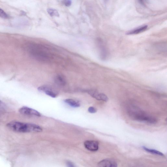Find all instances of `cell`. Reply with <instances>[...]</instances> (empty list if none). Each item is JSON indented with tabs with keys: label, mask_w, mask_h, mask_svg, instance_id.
I'll list each match as a JSON object with an SVG mask.
<instances>
[{
	"label": "cell",
	"mask_w": 167,
	"mask_h": 167,
	"mask_svg": "<svg viewBox=\"0 0 167 167\" xmlns=\"http://www.w3.org/2000/svg\"><path fill=\"white\" fill-rule=\"evenodd\" d=\"M7 126L11 130L20 133L41 132L43 130L41 127L36 124L17 121L10 122Z\"/></svg>",
	"instance_id": "6da1fadb"
},
{
	"label": "cell",
	"mask_w": 167,
	"mask_h": 167,
	"mask_svg": "<svg viewBox=\"0 0 167 167\" xmlns=\"http://www.w3.org/2000/svg\"><path fill=\"white\" fill-rule=\"evenodd\" d=\"M128 113L131 118L137 121L153 124L157 122L154 117L136 107H131L128 110Z\"/></svg>",
	"instance_id": "7a4b0ae2"
},
{
	"label": "cell",
	"mask_w": 167,
	"mask_h": 167,
	"mask_svg": "<svg viewBox=\"0 0 167 167\" xmlns=\"http://www.w3.org/2000/svg\"><path fill=\"white\" fill-rule=\"evenodd\" d=\"M29 53L32 56L36 59L41 60H46L49 59V54L38 45H31L28 47Z\"/></svg>",
	"instance_id": "3957f363"
},
{
	"label": "cell",
	"mask_w": 167,
	"mask_h": 167,
	"mask_svg": "<svg viewBox=\"0 0 167 167\" xmlns=\"http://www.w3.org/2000/svg\"><path fill=\"white\" fill-rule=\"evenodd\" d=\"M19 112L23 115L40 117L41 114L38 111L32 108L23 107L20 108Z\"/></svg>",
	"instance_id": "277c9868"
},
{
	"label": "cell",
	"mask_w": 167,
	"mask_h": 167,
	"mask_svg": "<svg viewBox=\"0 0 167 167\" xmlns=\"http://www.w3.org/2000/svg\"><path fill=\"white\" fill-rule=\"evenodd\" d=\"M87 92L92 97L97 100L104 102L108 101V98L107 97L104 93H99L94 90H88Z\"/></svg>",
	"instance_id": "5b68a950"
},
{
	"label": "cell",
	"mask_w": 167,
	"mask_h": 167,
	"mask_svg": "<svg viewBox=\"0 0 167 167\" xmlns=\"http://www.w3.org/2000/svg\"><path fill=\"white\" fill-rule=\"evenodd\" d=\"M99 144L98 142L95 140H87L84 143L85 147L92 151H96L98 150Z\"/></svg>",
	"instance_id": "8992f818"
},
{
	"label": "cell",
	"mask_w": 167,
	"mask_h": 167,
	"mask_svg": "<svg viewBox=\"0 0 167 167\" xmlns=\"http://www.w3.org/2000/svg\"><path fill=\"white\" fill-rule=\"evenodd\" d=\"M38 90L41 92H45L46 95L51 97L52 98H55L57 96V94L55 93L51 88L47 86H42L39 87Z\"/></svg>",
	"instance_id": "52a82bcc"
},
{
	"label": "cell",
	"mask_w": 167,
	"mask_h": 167,
	"mask_svg": "<svg viewBox=\"0 0 167 167\" xmlns=\"http://www.w3.org/2000/svg\"><path fill=\"white\" fill-rule=\"evenodd\" d=\"M99 167H117V164L115 161L111 159H105L98 163Z\"/></svg>",
	"instance_id": "ba28073f"
},
{
	"label": "cell",
	"mask_w": 167,
	"mask_h": 167,
	"mask_svg": "<svg viewBox=\"0 0 167 167\" xmlns=\"http://www.w3.org/2000/svg\"><path fill=\"white\" fill-rule=\"evenodd\" d=\"M147 25L143 26L136 29H134L133 30L129 31L127 33V35L136 34L142 33L145 31L148 28Z\"/></svg>",
	"instance_id": "9c48e42d"
},
{
	"label": "cell",
	"mask_w": 167,
	"mask_h": 167,
	"mask_svg": "<svg viewBox=\"0 0 167 167\" xmlns=\"http://www.w3.org/2000/svg\"><path fill=\"white\" fill-rule=\"evenodd\" d=\"M55 81L58 85L61 86H64L66 84V82L65 78L60 75H58L55 77Z\"/></svg>",
	"instance_id": "30bf717a"
},
{
	"label": "cell",
	"mask_w": 167,
	"mask_h": 167,
	"mask_svg": "<svg viewBox=\"0 0 167 167\" xmlns=\"http://www.w3.org/2000/svg\"><path fill=\"white\" fill-rule=\"evenodd\" d=\"M64 102L73 107H78L80 106V104L78 102L72 99H66L64 100Z\"/></svg>",
	"instance_id": "8fae6325"
},
{
	"label": "cell",
	"mask_w": 167,
	"mask_h": 167,
	"mask_svg": "<svg viewBox=\"0 0 167 167\" xmlns=\"http://www.w3.org/2000/svg\"><path fill=\"white\" fill-rule=\"evenodd\" d=\"M143 148L146 151L149 152V153L154 154L160 155V156H163V154L162 153V152L159 151L154 150V149H149L145 147V146H143Z\"/></svg>",
	"instance_id": "7c38bea8"
},
{
	"label": "cell",
	"mask_w": 167,
	"mask_h": 167,
	"mask_svg": "<svg viewBox=\"0 0 167 167\" xmlns=\"http://www.w3.org/2000/svg\"><path fill=\"white\" fill-rule=\"evenodd\" d=\"M48 12L51 16L59 17L60 16L59 13L57 11L53 9L48 8L47 10Z\"/></svg>",
	"instance_id": "4fadbf2b"
},
{
	"label": "cell",
	"mask_w": 167,
	"mask_h": 167,
	"mask_svg": "<svg viewBox=\"0 0 167 167\" xmlns=\"http://www.w3.org/2000/svg\"><path fill=\"white\" fill-rule=\"evenodd\" d=\"M0 17L2 18L7 19L9 16L3 10L0 8Z\"/></svg>",
	"instance_id": "5bb4252c"
},
{
	"label": "cell",
	"mask_w": 167,
	"mask_h": 167,
	"mask_svg": "<svg viewBox=\"0 0 167 167\" xmlns=\"http://www.w3.org/2000/svg\"><path fill=\"white\" fill-rule=\"evenodd\" d=\"M63 2L66 6L69 7L72 4L71 0H63Z\"/></svg>",
	"instance_id": "9a60e30c"
},
{
	"label": "cell",
	"mask_w": 167,
	"mask_h": 167,
	"mask_svg": "<svg viewBox=\"0 0 167 167\" xmlns=\"http://www.w3.org/2000/svg\"><path fill=\"white\" fill-rule=\"evenodd\" d=\"M89 112L91 113H95L96 112L97 109L96 108L93 107H90L88 109Z\"/></svg>",
	"instance_id": "2e32d148"
},
{
	"label": "cell",
	"mask_w": 167,
	"mask_h": 167,
	"mask_svg": "<svg viewBox=\"0 0 167 167\" xmlns=\"http://www.w3.org/2000/svg\"><path fill=\"white\" fill-rule=\"evenodd\" d=\"M6 105L3 102L0 100V111H3L5 110Z\"/></svg>",
	"instance_id": "e0dca14e"
},
{
	"label": "cell",
	"mask_w": 167,
	"mask_h": 167,
	"mask_svg": "<svg viewBox=\"0 0 167 167\" xmlns=\"http://www.w3.org/2000/svg\"><path fill=\"white\" fill-rule=\"evenodd\" d=\"M66 165L67 166L70 167H74L75 166L74 164L70 161H67L66 162Z\"/></svg>",
	"instance_id": "ac0fdd59"
},
{
	"label": "cell",
	"mask_w": 167,
	"mask_h": 167,
	"mask_svg": "<svg viewBox=\"0 0 167 167\" xmlns=\"http://www.w3.org/2000/svg\"><path fill=\"white\" fill-rule=\"evenodd\" d=\"M139 1L141 4L142 5L144 4V0H139Z\"/></svg>",
	"instance_id": "d6986e66"
},
{
	"label": "cell",
	"mask_w": 167,
	"mask_h": 167,
	"mask_svg": "<svg viewBox=\"0 0 167 167\" xmlns=\"http://www.w3.org/2000/svg\"><path fill=\"white\" fill-rule=\"evenodd\" d=\"M105 1H107V0H105Z\"/></svg>",
	"instance_id": "ffe728a7"
}]
</instances>
